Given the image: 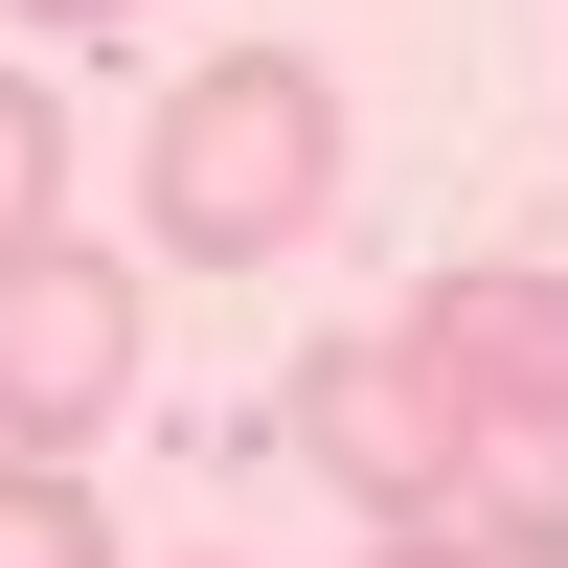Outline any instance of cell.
Listing matches in <instances>:
<instances>
[{
  "mask_svg": "<svg viewBox=\"0 0 568 568\" xmlns=\"http://www.w3.org/2000/svg\"><path fill=\"white\" fill-rule=\"evenodd\" d=\"M23 23H114V0H23Z\"/></svg>",
  "mask_w": 568,
  "mask_h": 568,
  "instance_id": "obj_9",
  "label": "cell"
},
{
  "mask_svg": "<svg viewBox=\"0 0 568 568\" xmlns=\"http://www.w3.org/2000/svg\"><path fill=\"white\" fill-rule=\"evenodd\" d=\"M455 546H478V568H568V433H478Z\"/></svg>",
  "mask_w": 568,
  "mask_h": 568,
  "instance_id": "obj_5",
  "label": "cell"
},
{
  "mask_svg": "<svg viewBox=\"0 0 568 568\" xmlns=\"http://www.w3.org/2000/svg\"><path fill=\"white\" fill-rule=\"evenodd\" d=\"M160 273H273L318 205H342V91L296 69V45H205V69L160 91Z\"/></svg>",
  "mask_w": 568,
  "mask_h": 568,
  "instance_id": "obj_1",
  "label": "cell"
},
{
  "mask_svg": "<svg viewBox=\"0 0 568 568\" xmlns=\"http://www.w3.org/2000/svg\"><path fill=\"white\" fill-rule=\"evenodd\" d=\"M45 182H69V114H45L23 69H0V251H23V227H45Z\"/></svg>",
  "mask_w": 568,
  "mask_h": 568,
  "instance_id": "obj_7",
  "label": "cell"
},
{
  "mask_svg": "<svg viewBox=\"0 0 568 568\" xmlns=\"http://www.w3.org/2000/svg\"><path fill=\"white\" fill-rule=\"evenodd\" d=\"M296 455L364 500V524H455V478H478V409H455V364L387 318V342H318V364H296Z\"/></svg>",
  "mask_w": 568,
  "mask_h": 568,
  "instance_id": "obj_2",
  "label": "cell"
},
{
  "mask_svg": "<svg viewBox=\"0 0 568 568\" xmlns=\"http://www.w3.org/2000/svg\"><path fill=\"white\" fill-rule=\"evenodd\" d=\"M387 568H478V546H455V524H387Z\"/></svg>",
  "mask_w": 568,
  "mask_h": 568,
  "instance_id": "obj_8",
  "label": "cell"
},
{
  "mask_svg": "<svg viewBox=\"0 0 568 568\" xmlns=\"http://www.w3.org/2000/svg\"><path fill=\"white\" fill-rule=\"evenodd\" d=\"M114 387H136V273L69 251V227H23L0 251V433L69 455V433H114Z\"/></svg>",
  "mask_w": 568,
  "mask_h": 568,
  "instance_id": "obj_3",
  "label": "cell"
},
{
  "mask_svg": "<svg viewBox=\"0 0 568 568\" xmlns=\"http://www.w3.org/2000/svg\"><path fill=\"white\" fill-rule=\"evenodd\" d=\"M409 342L455 364V409H478V433H568V273H433V296H409Z\"/></svg>",
  "mask_w": 568,
  "mask_h": 568,
  "instance_id": "obj_4",
  "label": "cell"
},
{
  "mask_svg": "<svg viewBox=\"0 0 568 568\" xmlns=\"http://www.w3.org/2000/svg\"><path fill=\"white\" fill-rule=\"evenodd\" d=\"M0 568H114V524H91L69 455H0Z\"/></svg>",
  "mask_w": 568,
  "mask_h": 568,
  "instance_id": "obj_6",
  "label": "cell"
}]
</instances>
